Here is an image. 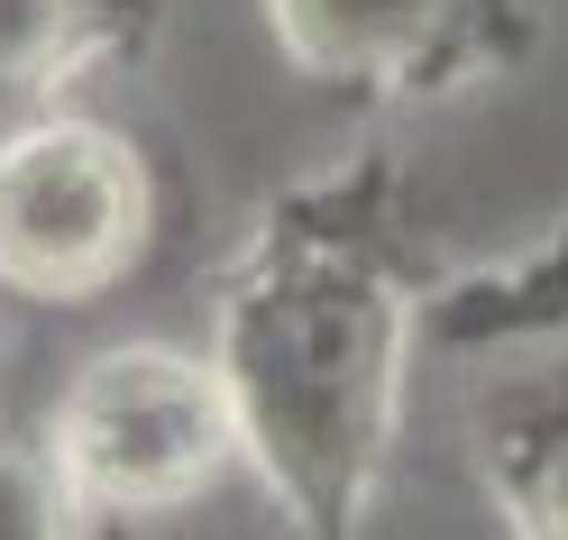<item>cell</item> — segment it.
I'll return each mask as SVG.
<instances>
[{"instance_id": "cell-3", "label": "cell", "mask_w": 568, "mask_h": 540, "mask_svg": "<svg viewBox=\"0 0 568 540\" xmlns=\"http://www.w3.org/2000/svg\"><path fill=\"white\" fill-rule=\"evenodd\" d=\"M156 193L120 129L28 111L0 137V284L28 303H101L148 257Z\"/></svg>"}, {"instance_id": "cell-6", "label": "cell", "mask_w": 568, "mask_h": 540, "mask_svg": "<svg viewBox=\"0 0 568 540\" xmlns=\"http://www.w3.org/2000/svg\"><path fill=\"white\" fill-rule=\"evenodd\" d=\"M477 467L505 531L568 540V376H514L477 421Z\"/></svg>"}, {"instance_id": "cell-5", "label": "cell", "mask_w": 568, "mask_h": 540, "mask_svg": "<svg viewBox=\"0 0 568 540\" xmlns=\"http://www.w3.org/2000/svg\"><path fill=\"white\" fill-rule=\"evenodd\" d=\"M156 0H0V111H47L92 64L148 47Z\"/></svg>"}, {"instance_id": "cell-7", "label": "cell", "mask_w": 568, "mask_h": 540, "mask_svg": "<svg viewBox=\"0 0 568 540\" xmlns=\"http://www.w3.org/2000/svg\"><path fill=\"white\" fill-rule=\"evenodd\" d=\"M74 522H83V503H74V486H64L55 440H19V430H0V531L47 540V531H74Z\"/></svg>"}, {"instance_id": "cell-4", "label": "cell", "mask_w": 568, "mask_h": 540, "mask_svg": "<svg viewBox=\"0 0 568 540\" xmlns=\"http://www.w3.org/2000/svg\"><path fill=\"white\" fill-rule=\"evenodd\" d=\"M284 64L348 101H440L514 64L531 0H266Z\"/></svg>"}, {"instance_id": "cell-2", "label": "cell", "mask_w": 568, "mask_h": 540, "mask_svg": "<svg viewBox=\"0 0 568 540\" xmlns=\"http://www.w3.org/2000/svg\"><path fill=\"white\" fill-rule=\"evenodd\" d=\"M47 440L64 458L83 513H174L230 477L247 458L239 440V404L211 348H165V339H129L83 357V376L55 394Z\"/></svg>"}, {"instance_id": "cell-1", "label": "cell", "mask_w": 568, "mask_h": 540, "mask_svg": "<svg viewBox=\"0 0 568 540\" xmlns=\"http://www.w3.org/2000/svg\"><path fill=\"white\" fill-rule=\"evenodd\" d=\"M432 303L422 221L385 156L331 165L247 221L211 294V367L247 467L294 531H358L395 467L413 330Z\"/></svg>"}]
</instances>
